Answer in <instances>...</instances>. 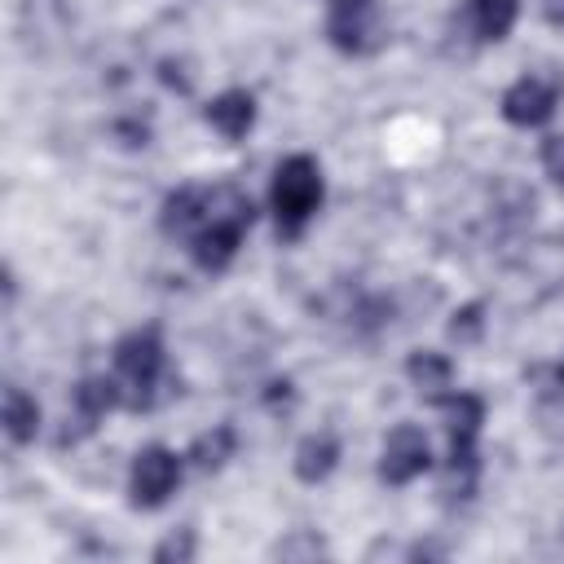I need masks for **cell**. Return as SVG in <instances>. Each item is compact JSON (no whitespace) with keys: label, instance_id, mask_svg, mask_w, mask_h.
<instances>
[{"label":"cell","instance_id":"6da1fadb","mask_svg":"<svg viewBox=\"0 0 564 564\" xmlns=\"http://www.w3.org/2000/svg\"><path fill=\"white\" fill-rule=\"evenodd\" d=\"M322 203V167L313 154H286L273 167V185H269V207L282 234H300L308 225V216Z\"/></svg>","mask_w":564,"mask_h":564},{"label":"cell","instance_id":"7a4b0ae2","mask_svg":"<svg viewBox=\"0 0 564 564\" xmlns=\"http://www.w3.org/2000/svg\"><path fill=\"white\" fill-rule=\"evenodd\" d=\"M159 375H163V339L154 326L132 330L115 344V379L123 388V405H150Z\"/></svg>","mask_w":564,"mask_h":564},{"label":"cell","instance_id":"3957f363","mask_svg":"<svg viewBox=\"0 0 564 564\" xmlns=\"http://www.w3.org/2000/svg\"><path fill=\"white\" fill-rule=\"evenodd\" d=\"M326 40L339 53H375L383 44L379 0H330L326 4Z\"/></svg>","mask_w":564,"mask_h":564},{"label":"cell","instance_id":"277c9868","mask_svg":"<svg viewBox=\"0 0 564 564\" xmlns=\"http://www.w3.org/2000/svg\"><path fill=\"white\" fill-rule=\"evenodd\" d=\"M181 485V454L167 449V445H145L137 458H132V476H128V494H132V507L141 511H154L163 507Z\"/></svg>","mask_w":564,"mask_h":564},{"label":"cell","instance_id":"5b68a950","mask_svg":"<svg viewBox=\"0 0 564 564\" xmlns=\"http://www.w3.org/2000/svg\"><path fill=\"white\" fill-rule=\"evenodd\" d=\"M432 467V445L427 432L414 423H397L383 436V454H379V476L388 485H410L414 476H423Z\"/></svg>","mask_w":564,"mask_h":564},{"label":"cell","instance_id":"8992f818","mask_svg":"<svg viewBox=\"0 0 564 564\" xmlns=\"http://www.w3.org/2000/svg\"><path fill=\"white\" fill-rule=\"evenodd\" d=\"M516 18H520V0H467L454 22L471 44H498L511 35Z\"/></svg>","mask_w":564,"mask_h":564},{"label":"cell","instance_id":"52a82bcc","mask_svg":"<svg viewBox=\"0 0 564 564\" xmlns=\"http://www.w3.org/2000/svg\"><path fill=\"white\" fill-rule=\"evenodd\" d=\"M445 432H449V458H476V436L485 423V401L476 392H445Z\"/></svg>","mask_w":564,"mask_h":564},{"label":"cell","instance_id":"ba28073f","mask_svg":"<svg viewBox=\"0 0 564 564\" xmlns=\"http://www.w3.org/2000/svg\"><path fill=\"white\" fill-rule=\"evenodd\" d=\"M551 115H555V88L538 75H524L502 93V119L516 128H538Z\"/></svg>","mask_w":564,"mask_h":564},{"label":"cell","instance_id":"9c48e42d","mask_svg":"<svg viewBox=\"0 0 564 564\" xmlns=\"http://www.w3.org/2000/svg\"><path fill=\"white\" fill-rule=\"evenodd\" d=\"M203 119H207L225 141H242V137L251 132V123H256V97H251L247 88H229V93H220V97L207 101Z\"/></svg>","mask_w":564,"mask_h":564},{"label":"cell","instance_id":"30bf717a","mask_svg":"<svg viewBox=\"0 0 564 564\" xmlns=\"http://www.w3.org/2000/svg\"><path fill=\"white\" fill-rule=\"evenodd\" d=\"M242 234H247V229H238V225H225V220H203V229L189 238V251H194L198 269L220 273V269H225V264L238 256Z\"/></svg>","mask_w":564,"mask_h":564},{"label":"cell","instance_id":"8fae6325","mask_svg":"<svg viewBox=\"0 0 564 564\" xmlns=\"http://www.w3.org/2000/svg\"><path fill=\"white\" fill-rule=\"evenodd\" d=\"M203 220H207V189L181 185L176 194L163 198V216H159L163 234H172V238H194V234L203 229Z\"/></svg>","mask_w":564,"mask_h":564},{"label":"cell","instance_id":"7c38bea8","mask_svg":"<svg viewBox=\"0 0 564 564\" xmlns=\"http://www.w3.org/2000/svg\"><path fill=\"white\" fill-rule=\"evenodd\" d=\"M335 463H339V441H335V432H313V436H304V441L295 445V476H300L304 485L326 480V476L335 471Z\"/></svg>","mask_w":564,"mask_h":564},{"label":"cell","instance_id":"4fadbf2b","mask_svg":"<svg viewBox=\"0 0 564 564\" xmlns=\"http://www.w3.org/2000/svg\"><path fill=\"white\" fill-rule=\"evenodd\" d=\"M405 375H410V383H414L419 392H427L432 401H441L445 388L454 383V366H449V357L436 352V348H419V352H410Z\"/></svg>","mask_w":564,"mask_h":564},{"label":"cell","instance_id":"5bb4252c","mask_svg":"<svg viewBox=\"0 0 564 564\" xmlns=\"http://www.w3.org/2000/svg\"><path fill=\"white\" fill-rule=\"evenodd\" d=\"M234 449H238L234 427H229V423H216V427H207V432L194 436V445H189L185 458H189L198 471H220V467L234 458Z\"/></svg>","mask_w":564,"mask_h":564},{"label":"cell","instance_id":"9a60e30c","mask_svg":"<svg viewBox=\"0 0 564 564\" xmlns=\"http://www.w3.org/2000/svg\"><path fill=\"white\" fill-rule=\"evenodd\" d=\"M4 432H9L13 445L35 441V432H40V405H35V397H26L18 383L4 388Z\"/></svg>","mask_w":564,"mask_h":564},{"label":"cell","instance_id":"2e32d148","mask_svg":"<svg viewBox=\"0 0 564 564\" xmlns=\"http://www.w3.org/2000/svg\"><path fill=\"white\" fill-rule=\"evenodd\" d=\"M494 216L502 220V225H524L529 216H533V189H524L520 181H498L494 185Z\"/></svg>","mask_w":564,"mask_h":564},{"label":"cell","instance_id":"e0dca14e","mask_svg":"<svg viewBox=\"0 0 564 564\" xmlns=\"http://www.w3.org/2000/svg\"><path fill=\"white\" fill-rule=\"evenodd\" d=\"M273 560H322L326 555V538L317 529H291L286 538H278L269 546Z\"/></svg>","mask_w":564,"mask_h":564},{"label":"cell","instance_id":"ac0fdd59","mask_svg":"<svg viewBox=\"0 0 564 564\" xmlns=\"http://www.w3.org/2000/svg\"><path fill=\"white\" fill-rule=\"evenodd\" d=\"M194 551H198V538H194V529H176V533H167L159 546H154V560L159 564H185V560H194Z\"/></svg>","mask_w":564,"mask_h":564},{"label":"cell","instance_id":"d6986e66","mask_svg":"<svg viewBox=\"0 0 564 564\" xmlns=\"http://www.w3.org/2000/svg\"><path fill=\"white\" fill-rule=\"evenodd\" d=\"M485 308L480 304H467V308H458L454 313V322H449V335L458 339V344H471L476 335H480V326H485V317H480Z\"/></svg>","mask_w":564,"mask_h":564},{"label":"cell","instance_id":"ffe728a7","mask_svg":"<svg viewBox=\"0 0 564 564\" xmlns=\"http://www.w3.org/2000/svg\"><path fill=\"white\" fill-rule=\"evenodd\" d=\"M542 167H546V176L564 189V132L542 141Z\"/></svg>","mask_w":564,"mask_h":564},{"label":"cell","instance_id":"44dd1931","mask_svg":"<svg viewBox=\"0 0 564 564\" xmlns=\"http://www.w3.org/2000/svg\"><path fill=\"white\" fill-rule=\"evenodd\" d=\"M542 13H546V22L564 26V0H542Z\"/></svg>","mask_w":564,"mask_h":564},{"label":"cell","instance_id":"7402d4cb","mask_svg":"<svg viewBox=\"0 0 564 564\" xmlns=\"http://www.w3.org/2000/svg\"><path fill=\"white\" fill-rule=\"evenodd\" d=\"M555 383H560V388H564V361H560V370H555Z\"/></svg>","mask_w":564,"mask_h":564}]
</instances>
